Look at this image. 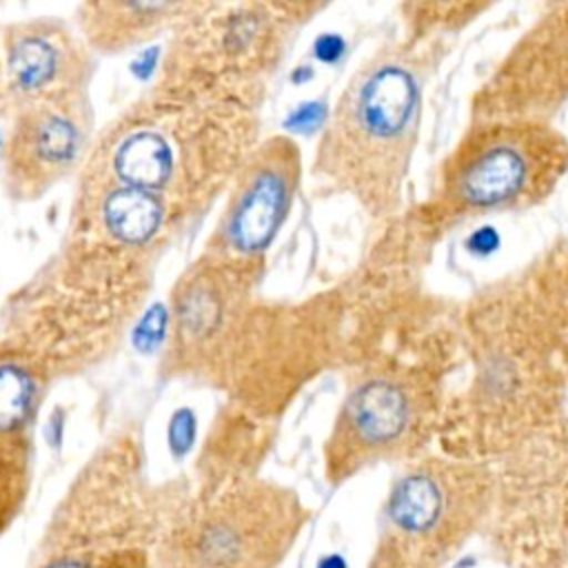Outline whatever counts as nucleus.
Here are the masks:
<instances>
[{"mask_svg":"<svg viewBox=\"0 0 568 568\" xmlns=\"http://www.w3.org/2000/svg\"><path fill=\"white\" fill-rule=\"evenodd\" d=\"M262 93L160 75L93 142L75 200L106 237L160 253L229 191L260 144Z\"/></svg>","mask_w":568,"mask_h":568,"instance_id":"nucleus-1","label":"nucleus"},{"mask_svg":"<svg viewBox=\"0 0 568 568\" xmlns=\"http://www.w3.org/2000/svg\"><path fill=\"white\" fill-rule=\"evenodd\" d=\"M568 171V138L550 122L470 120L446 155L424 217L453 226L544 202Z\"/></svg>","mask_w":568,"mask_h":568,"instance_id":"nucleus-6","label":"nucleus"},{"mask_svg":"<svg viewBox=\"0 0 568 568\" xmlns=\"http://www.w3.org/2000/svg\"><path fill=\"white\" fill-rule=\"evenodd\" d=\"M462 386L450 390L442 439L470 457L530 442L568 399V242L484 286L457 320Z\"/></svg>","mask_w":568,"mask_h":568,"instance_id":"nucleus-2","label":"nucleus"},{"mask_svg":"<svg viewBox=\"0 0 568 568\" xmlns=\"http://www.w3.org/2000/svg\"><path fill=\"white\" fill-rule=\"evenodd\" d=\"M493 493L490 470L470 457H415L390 484L377 541L444 566L475 532Z\"/></svg>","mask_w":568,"mask_h":568,"instance_id":"nucleus-10","label":"nucleus"},{"mask_svg":"<svg viewBox=\"0 0 568 568\" xmlns=\"http://www.w3.org/2000/svg\"><path fill=\"white\" fill-rule=\"evenodd\" d=\"M151 484L133 430L111 437L60 501L36 568H153L186 495Z\"/></svg>","mask_w":568,"mask_h":568,"instance_id":"nucleus-5","label":"nucleus"},{"mask_svg":"<svg viewBox=\"0 0 568 568\" xmlns=\"http://www.w3.org/2000/svg\"><path fill=\"white\" fill-rule=\"evenodd\" d=\"M93 146L89 91L40 102L11 120L2 153L7 191L36 200L82 169Z\"/></svg>","mask_w":568,"mask_h":568,"instance_id":"nucleus-15","label":"nucleus"},{"mask_svg":"<svg viewBox=\"0 0 568 568\" xmlns=\"http://www.w3.org/2000/svg\"><path fill=\"white\" fill-rule=\"evenodd\" d=\"M368 568H442V566L433 564V561H424L415 555H406V552L395 550L390 546L375 544Z\"/></svg>","mask_w":568,"mask_h":568,"instance_id":"nucleus-18","label":"nucleus"},{"mask_svg":"<svg viewBox=\"0 0 568 568\" xmlns=\"http://www.w3.org/2000/svg\"><path fill=\"white\" fill-rule=\"evenodd\" d=\"M260 266L202 253L178 280L164 371L215 386L224 357L253 306Z\"/></svg>","mask_w":568,"mask_h":568,"instance_id":"nucleus-11","label":"nucleus"},{"mask_svg":"<svg viewBox=\"0 0 568 568\" xmlns=\"http://www.w3.org/2000/svg\"><path fill=\"white\" fill-rule=\"evenodd\" d=\"M47 382L20 348L0 339V464L29 462V428Z\"/></svg>","mask_w":568,"mask_h":568,"instance_id":"nucleus-17","label":"nucleus"},{"mask_svg":"<svg viewBox=\"0 0 568 568\" xmlns=\"http://www.w3.org/2000/svg\"><path fill=\"white\" fill-rule=\"evenodd\" d=\"M444 51V38L428 33L377 49L346 82L320 138L313 173L373 217H390L402 204L424 93Z\"/></svg>","mask_w":568,"mask_h":568,"instance_id":"nucleus-3","label":"nucleus"},{"mask_svg":"<svg viewBox=\"0 0 568 568\" xmlns=\"http://www.w3.org/2000/svg\"><path fill=\"white\" fill-rule=\"evenodd\" d=\"M95 53L58 18L0 24V118L78 91H89Z\"/></svg>","mask_w":568,"mask_h":568,"instance_id":"nucleus-14","label":"nucleus"},{"mask_svg":"<svg viewBox=\"0 0 568 568\" xmlns=\"http://www.w3.org/2000/svg\"><path fill=\"white\" fill-rule=\"evenodd\" d=\"M200 2H89L78 9V31L93 53H120L164 31H175Z\"/></svg>","mask_w":568,"mask_h":568,"instance_id":"nucleus-16","label":"nucleus"},{"mask_svg":"<svg viewBox=\"0 0 568 568\" xmlns=\"http://www.w3.org/2000/svg\"><path fill=\"white\" fill-rule=\"evenodd\" d=\"M568 100V2L548 7L477 89L473 120L550 122Z\"/></svg>","mask_w":568,"mask_h":568,"instance_id":"nucleus-13","label":"nucleus"},{"mask_svg":"<svg viewBox=\"0 0 568 568\" xmlns=\"http://www.w3.org/2000/svg\"><path fill=\"white\" fill-rule=\"evenodd\" d=\"M304 519L293 490L253 475L200 488L171 524L155 568H275Z\"/></svg>","mask_w":568,"mask_h":568,"instance_id":"nucleus-8","label":"nucleus"},{"mask_svg":"<svg viewBox=\"0 0 568 568\" xmlns=\"http://www.w3.org/2000/svg\"><path fill=\"white\" fill-rule=\"evenodd\" d=\"M302 178V153L291 138L262 140L233 178L222 215L204 253L260 266L293 206Z\"/></svg>","mask_w":568,"mask_h":568,"instance_id":"nucleus-12","label":"nucleus"},{"mask_svg":"<svg viewBox=\"0 0 568 568\" xmlns=\"http://www.w3.org/2000/svg\"><path fill=\"white\" fill-rule=\"evenodd\" d=\"M344 322V295L337 291L295 304L253 302L215 386L255 419L275 417L313 375L342 362Z\"/></svg>","mask_w":568,"mask_h":568,"instance_id":"nucleus-7","label":"nucleus"},{"mask_svg":"<svg viewBox=\"0 0 568 568\" xmlns=\"http://www.w3.org/2000/svg\"><path fill=\"white\" fill-rule=\"evenodd\" d=\"M155 257L69 237L13 300L4 337L49 379L104 359L151 288Z\"/></svg>","mask_w":568,"mask_h":568,"instance_id":"nucleus-4","label":"nucleus"},{"mask_svg":"<svg viewBox=\"0 0 568 568\" xmlns=\"http://www.w3.org/2000/svg\"><path fill=\"white\" fill-rule=\"evenodd\" d=\"M322 4H197L169 44L162 78L264 87Z\"/></svg>","mask_w":568,"mask_h":568,"instance_id":"nucleus-9","label":"nucleus"}]
</instances>
